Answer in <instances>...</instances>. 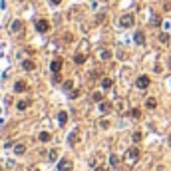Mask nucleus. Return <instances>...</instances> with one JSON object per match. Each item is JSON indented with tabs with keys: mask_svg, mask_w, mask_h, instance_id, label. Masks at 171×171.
I'll return each mask as SVG.
<instances>
[{
	"mask_svg": "<svg viewBox=\"0 0 171 171\" xmlns=\"http://www.w3.org/2000/svg\"><path fill=\"white\" fill-rule=\"evenodd\" d=\"M50 159H52V161L58 159V149H52V151H50Z\"/></svg>",
	"mask_w": 171,
	"mask_h": 171,
	"instance_id": "nucleus-24",
	"label": "nucleus"
},
{
	"mask_svg": "<svg viewBox=\"0 0 171 171\" xmlns=\"http://www.w3.org/2000/svg\"><path fill=\"white\" fill-rule=\"evenodd\" d=\"M38 139L46 143V141H50V139H52V135H50L48 131H40V133H38Z\"/></svg>",
	"mask_w": 171,
	"mask_h": 171,
	"instance_id": "nucleus-14",
	"label": "nucleus"
},
{
	"mask_svg": "<svg viewBox=\"0 0 171 171\" xmlns=\"http://www.w3.org/2000/svg\"><path fill=\"white\" fill-rule=\"evenodd\" d=\"M28 105H30V101H28V100H20L18 104H16V108L22 111V110H26V108H28Z\"/></svg>",
	"mask_w": 171,
	"mask_h": 171,
	"instance_id": "nucleus-16",
	"label": "nucleus"
},
{
	"mask_svg": "<svg viewBox=\"0 0 171 171\" xmlns=\"http://www.w3.org/2000/svg\"><path fill=\"white\" fill-rule=\"evenodd\" d=\"M135 86L139 90H145V88H149V76H139L135 80Z\"/></svg>",
	"mask_w": 171,
	"mask_h": 171,
	"instance_id": "nucleus-4",
	"label": "nucleus"
},
{
	"mask_svg": "<svg viewBox=\"0 0 171 171\" xmlns=\"http://www.w3.org/2000/svg\"><path fill=\"white\" fill-rule=\"evenodd\" d=\"M104 20H105V14H98V16H95V22H104Z\"/></svg>",
	"mask_w": 171,
	"mask_h": 171,
	"instance_id": "nucleus-27",
	"label": "nucleus"
},
{
	"mask_svg": "<svg viewBox=\"0 0 171 171\" xmlns=\"http://www.w3.org/2000/svg\"><path fill=\"white\" fill-rule=\"evenodd\" d=\"M125 159H127V163H135L137 159H139V149H137V147H131V149H127V153H125Z\"/></svg>",
	"mask_w": 171,
	"mask_h": 171,
	"instance_id": "nucleus-1",
	"label": "nucleus"
},
{
	"mask_svg": "<svg viewBox=\"0 0 171 171\" xmlns=\"http://www.w3.org/2000/svg\"><path fill=\"white\" fill-rule=\"evenodd\" d=\"M52 80H54V84H60V82H62L60 74H52Z\"/></svg>",
	"mask_w": 171,
	"mask_h": 171,
	"instance_id": "nucleus-26",
	"label": "nucleus"
},
{
	"mask_svg": "<svg viewBox=\"0 0 171 171\" xmlns=\"http://www.w3.org/2000/svg\"><path fill=\"white\" fill-rule=\"evenodd\" d=\"M129 115L133 117V120H139V117H141V111H139V110H137V108H133V110L129 111Z\"/></svg>",
	"mask_w": 171,
	"mask_h": 171,
	"instance_id": "nucleus-20",
	"label": "nucleus"
},
{
	"mask_svg": "<svg viewBox=\"0 0 171 171\" xmlns=\"http://www.w3.org/2000/svg\"><path fill=\"white\" fill-rule=\"evenodd\" d=\"M50 70H52V74H60V70H62V60H60V58L52 60V64H50Z\"/></svg>",
	"mask_w": 171,
	"mask_h": 171,
	"instance_id": "nucleus-5",
	"label": "nucleus"
},
{
	"mask_svg": "<svg viewBox=\"0 0 171 171\" xmlns=\"http://www.w3.org/2000/svg\"><path fill=\"white\" fill-rule=\"evenodd\" d=\"M94 101H101V92H95L94 94Z\"/></svg>",
	"mask_w": 171,
	"mask_h": 171,
	"instance_id": "nucleus-28",
	"label": "nucleus"
},
{
	"mask_svg": "<svg viewBox=\"0 0 171 171\" xmlns=\"http://www.w3.org/2000/svg\"><path fill=\"white\" fill-rule=\"evenodd\" d=\"M110 163H111V167H117V163H120V157H117L115 153H111V155H110Z\"/></svg>",
	"mask_w": 171,
	"mask_h": 171,
	"instance_id": "nucleus-17",
	"label": "nucleus"
},
{
	"mask_svg": "<svg viewBox=\"0 0 171 171\" xmlns=\"http://www.w3.org/2000/svg\"><path fill=\"white\" fill-rule=\"evenodd\" d=\"M133 22H135L133 14H124L120 18V26H121V28H129V26H133Z\"/></svg>",
	"mask_w": 171,
	"mask_h": 171,
	"instance_id": "nucleus-2",
	"label": "nucleus"
},
{
	"mask_svg": "<svg viewBox=\"0 0 171 171\" xmlns=\"http://www.w3.org/2000/svg\"><path fill=\"white\" fill-rule=\"evenodd\" d=\"M145 108H147V110H155V108H157V100H155V98H147V100H145Z\"/></svg>",
	"mask_w": 171,
	"mask_h": 171,
	"instance_id": "nucleus-11",
	"label": "nucleus"
},
{
	"mask_svg": "<svg viewBox=\"0 0 171 171\" xmlns=\"http://www.w3.org/2000/svg\"><path fill=\"white\" fill-rule=\"evenodd\" d=\"M159 42H161V44H167V42H169V34H167V32L159 34Z\"/></svg>",
	"mask_w": 171,
	"mask_h": 171,
	"instance_id": "nucleus-21",
	"label": "nucleus"
},
{
	"mask_svg": "<svg viewBox=\"0 0 171 171\" xmlns=\"http://www.w3.org/2000/svg\"><path fill=\"white\" fill-rule=\"evenodd\" d=\"M24 151H26V147L22 145V143H16V145H14V153H16V155H22Z\"/></svg>",
	"mask_w": 171,
	"mask_h": 171,
	"instance_id": "nucleus-15",
	"label": "nucleus"
},
{
	"mask_svg": "<svg viewBox=\"0 0 171 171\" xmlns=\"http://www.w3.org/2000/svg\"><path fill=\"white\" fill-rule=\"evenodd\" d=\"M76 141H78V131H74L72 135H70V143L74 145V143H76Z\"/></svg>",
	"mask_w": 171,
	"mask_h": 171,
	"instance_id": "nucleus-25",
	"label": "nucleus"
},
{
	"mask_svg": "<svg viewBox=\"0 0 171 171\" xmlns=\"http://www.w3.org/2000/svg\"><path fill=\"white\" fill-rule=\"evenodd\" d=\"M111 84H114V82H111L110 78H104V80H101V88H104V90H108V88H111Z\"/></svg>",
	"mask_w": 171,
	"mask_h": 171,
	"instance_id": "nucleus-18",
	"label": "nucleus"
},
{
	"mask_svg": "<svg viewBox=\"0 0 171 171\" xmlns=\"http://www.w3.org/2000/svg\"><path fill=\"white\" fill-rule=\"evenodd\" d=\"M100 58H101V60H110V58H111V52H110V50H101V52H100Z\"/></svg>",
	"mask_w": 171,
	"mask_h": 171,
	"instance_id": "nucleus-19",
	"label": "nucleus"
},
{
	"mask_svg": "<svg viewBox=\"0 0 171 171\" xmlns=\"http://www.w3.org/2000/svg\"><path fill=\"white\" fill-rule=\"evenodd\" d=\"M72 169V161L70 159H62L60 163H58V171H70Z\"/></svg>",
	"mask_w": 171,
	"mask_h": 171,
	"instance_id": "nucleus-6",
	"label": "nucleus"
},
{
	"mask_svg": "<svg viewBox=\"0 0 171 171\" xmlns=\"http://www.w3.org/2000/svg\"><path fill=\"white\" fill-rule=\"evenodd\" d=\"M74 62H76V64H84L86 62V56L84 54H76V56H74Z\"/></svg>",
	"mask_w": 171,
	"mask_h": 171,
	"instance_id": "nucleus-22",
	"label": "nucleus"
},
{
	"mask_svg": "<svg viewBox=\"0 0 171 171\" xmlns=\"http://www.w3.org/2000/svg\"><path fill=\"white\" fill-rule=\"evenodd\" d=\"M48 2H50V4H54V6H58V4H60L62 0H48Z\"/></svg>",
	"mask_w": 171,
	"mask_h": 171,
	"instance_id": "nucleus-30",
	"label": "nucleus"
},
{
	"mask_svg": "<svg viewBox=\"0 0 171 171\" xmlns=\"http://www.w3.org/2000/svg\"><path fill=\"white\" fill-rule=\"evenodd\" d=\"M133 38H135V44H139V46H143V44H145V34H143L141 30H137Z\"/></svg>",
	"mask_w": 171,
	"mask_h": 171,
	"instance_id": "nucleus-9",
	"label": "nucleus"
},
{
	"mask_svg": "<svg viewBox=\"0 0 171 171\" xmlns=\"http://www.w3.org/2000/svg\"><path fill=\"white\" fill-rule=\"evenodd\" d=\"M169 145H171V137H169Z\"/></svg>",
	"mask_w": 171,
	"mask_h": 171,
	"instance_id": "nucleus-32",
	"label": "nucleus"
},
{
	"mask_svg": "<svg viewBox=\"0 0 171 171\" xmlns=\"http://www.w3.org/2000/svg\"><path fill=\"white\" fill-rule=\"evenodd\" d=\"M26 90H28V84H26V82H22V80H20V82H16V84H14V92L22 94V92H26Z\"/></svg>",
	"mask_w": 171,
	"mask_h": 171,
	"instance_id": "nucleus-8",
	"label": "nucleus"
},
{
	"mask_svg": "<svg viewBox=\"0 0 171 171\" xmlns=\"http://www.w3.org/2000/svg\"><path fill=\"white\" fill-rule=\"evenodd\" d=\"M58 124H60V125L68 124V114H66V111H60V114H58Z\"/></svg>",
	"mask_w": 171,
	"mask_h": 171,
	"instance_id": "nucleus-13",
	"label": "nucleus"
},
{
	"mask_svg": "<svg viewBox=\"0 0 171 171\" xmlns=\"http://www.w3.org/2000/svg\"><path fill=\"white\" fill-rule=\"evenodd\" d=\"M141 137H143V135H141V131H133V135H131V139H133V141H135V143H137V141H141Z\"/></svg>",
	"mask_w": 171,
	"mask_h": 171,
	"instance_id": "nucleus-23",
	"label": "nucleus"
},
{
	"mask_svg": "<svg viewBox=\"0 0 171 171\" xmlns=\"http://www.w3.org/2000/svg\"><path fill=\"white\" fill-rule=\"evenodd\" d=\"M72 80H68V82H64V88H66V90H72Z\"/></svg>",
	"mask_w": 171,
	"mask_h": 171,
	"instance_id": "nucleus-29",
	"label": "nucleus"
},
{
	"mask_svg": "<svg viewBox=\"0 0 171 171\" xmlns=\"http://www.w3.org/2000/svg\"><path fill=\"white\" fill-rule=\"evenodd\" d=\"M22 68H24L26 72H32V70L36 68V64L32 62V60H24V62H22Z\"/></svg>",
	"mask_w": 171,
	"mask_h": 171,
	"instance_id": "nucleus-12",
	"label": "nucleus"
},
{
	"mask_svg": "<svg viewBox=\"0 0 171 171\" xmlns=\"http://www.w3.org/2000/svg\"><path fill=\"white\" fill-rule=\"evenodd\" d=\"M100 111H101V114H110V111H111V104H110V101H100Z\"/></svg>",
	"mask_w": 171,
	"mask_h": 171,
	"instance_id": "nucleus-10",
	"label": "nucleus"
},
{
	"mask_svg": "<svg viewBox=\"0 0 171 171\" xmlns=\"http://www.w3.org/2000/svg\"><path fill=\"white\" fill-rule=\"evenodd\" d=\"M22 28H24L22 20H14V22H12V26H10V30H12L14 34H20V32H22Z\"/></svg>",
	"mask_w": 171,
	"mask_h": 171,
	"instance_id": "nucleus-7",
	"label": "nucleus"
},
{
	"mask_svg": "<svg viewBox=\"0 0 171 171\" xmlns=\"http://www.w3.org/2000/svg\"><path fill=\"white\" fill-rule=\"evenodd\" d=\"M94 171H105V167H104V165H98V167H95Z\"/></svg>",
	"mask_w": 171,
	"mask_h": 171,
	"instance_id": "nucleus-31",
	"label": "nucleus"
},
{
	"mask_svg": "<svg viewBox=\"0 0 171 171\" xmlns=\"http://www.w3.org/2000/svg\"><path fill=\"white\" fill-rule=\"evenodd\" d=\"M36 30L40 32V34H46L48 30H50V22H48V20H38V22H36Z\"/></svg>",
	"mask_w": 171,
	"mask_h": 171,
	"instance_id": "nucleus-3",
	"label": "nucleus"
}]
</instances>
